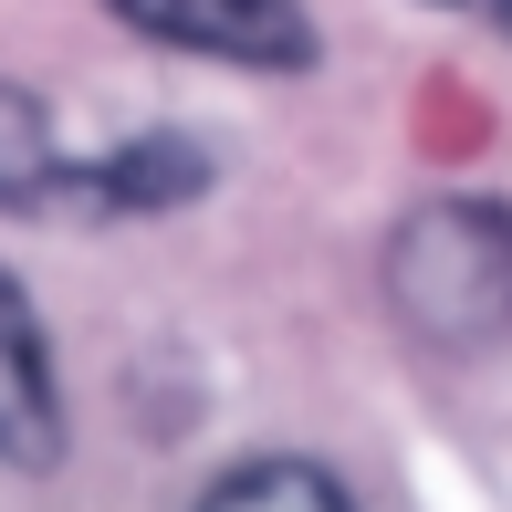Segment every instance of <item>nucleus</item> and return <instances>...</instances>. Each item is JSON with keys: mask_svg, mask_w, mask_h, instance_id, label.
<instances>
[{"mask_svg": "<svg viewBox=\"0 0 512 512\" xmlns=\"http://www.w3.org/2000/svg\"><path fill=\"white\" fill-rule=\"evenodd\" d=\"M199 512H356L324 460H241L199 492Z\"/></svg>", "mask_w": 512, "mask_h": 512, "instance_id": "obj_5", "label": "nucleus"}, {"mask_svg": "<svg viewBox=\"0 0 512 512\" xmlns=\"http://www.w3.org/2000/svg\"><path fill=\"white\" fill-rule=\"evenodd\" d=\"M502 21H512V0H502Z\"/></svg>", "mask_w": 512, "mask_h": 512, "instance_id": "obj_7", "label": "nucleus"}, {"mask_svg": "<svg viewBox=\"0 0 512 512\" xmlns=\"http://www.w3.org/2000/svg\"><path fill=\"white\" fill-rule=\"evenodd\" d=\"M0 460L53 471L63 460V387H53V345H42L32 293L0 272Z\"/></svg>", "mask_w": 512, "mask_h": 512, "instance_id": "obj_3", "label": "nucleus"}, {"mask_svg": "<svg viewBox=\"0 0 512 512\" xmlns=\"http://www.w3.org/2000/svg\"><path fill=\"white\" fill-rule=\"evenodd\" d=\"M126 32L168 42V53L209 63H251V74H304L314 63V21L304 0H105Z\"/></svg>", "mask_w": 512, "mask_h": 512, "instance_id": "obj_2", "label": "nucleus"}, {"mask_svg": "<svg viewBox=\"0 0 512 512\" xmlns=\"http://www.w3.org/2000/svg\"><path fill=\"white\" fill-rule=\"evenodd\" d=\"M53 178H63L53 115L21 95V84H0V209H21V199H53Z\"/></svg>", "mask_w": 512, "mask_h": 512, "instance_id": "obj_6", "label": "nucleus"}, {"mask_svg": "<svg viewBox=\"0 0 512 512\" xmlns=\"http://www.w3.org/2000/svg\"><path fill=\"white\" fill-rule=\"evenodd\" d=\"M199 189H209L199 136H126L115 157H95V168H63V178H53V199L105 209V220H126V209H178V199H199Z\"/></svg>", "mask_w": 512, "mask_h": 512, "instance_id": "obj_4", "label": "nucleus"}, {"mask_svg": "<svg viewBox=\"0 0 512 512\" xmlns=\"http://www.w3.org/2000/svg\"><path fill=\"white\" fill-rule=\"evenodd\" d=\"M387 304L429 345H502L512 335V209L502 199H429L387 241Z\"/></svg>", "mask_w": 512, "mask_h": 512, "instance_id": "obj_1", "label": "nucleus"}]
</instances>
